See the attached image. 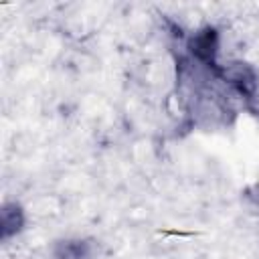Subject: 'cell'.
Segmentation results:
<instances>
[{"mask_svg":"<svg viewBox=\"0 0 259 259\" xmlns=\"http://www.w3.org/2000/svg\"><path fill=\"white\" fill-rule=\"evenodd\" d=\"M188 51L200 63H204L208 67H214L217 65V53H219V32L210 26L200 28L198 32H194L190 36Z\"/></svg>","mask_w":259,"mask_h":259,"instance_id":"6da1fadb","label":"cell"},{"mask_svg":"<svg viewBox=\"0 0 259 259\" xmlns=\"http://www.w3.org/2000/svg\"><path fill=\"white\" fill-rule=\"evenodd\" d=\"M93 243L87 239H63L53 247V259H91Z\"/></svg>","mask_w":259,"mask_h":259,"instance_id":"7a4b0ae2","label":"cell"},{"mask_svg":"<svg viewBox=\"0 0 259 259\" xmlns=\"http://www.w3.org/2000/svg\"><path fill=\"white\" fill-rule=\"evenodd\" d=\"M24 227V210L20 204L16 202H8L2 206L0 210V235L2 239H10L14 235H18Z\"/></svg>","mask_w":259,"mask_h":259,"instance_id":"3957f363","label":"cell"},{"mask_svg":"<svg viewBox=\"0 0 259 259\" xmlns=\"http://www.w3.org/2000/svg\"><path fill=\"white\" fill-rule=\"evenodd\" d=\"M227 81H231L239 93L243 95H253L255 93V87H257V79H255V73L245 67V65H237L233 69L227 71Z\"/></svg>","mask_w":259,"mask_h":259,"instance_id":"277c9868","label":"cell"}]
</instances>
